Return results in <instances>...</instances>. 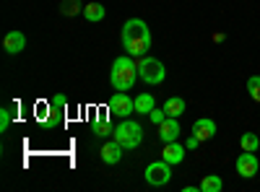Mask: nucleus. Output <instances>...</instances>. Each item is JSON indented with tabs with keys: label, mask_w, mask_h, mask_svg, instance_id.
Segmentation results:
<instances>
[{
	"label": "nucleus",
	"mask_w": 260,
	"mask_h": 192,
	"mask_svg": "<svg viewBox=\"0 0 260 192\" xmlns=\"http://www.w3.org/2000/svg\"><path fill=\"white\" fill-rule=\"evenodd\" d=\"M247 91L252 101H260V75H250L247 78Z\"/></svg>",
	"instance_id": "obj_20"
},
{
	"label": "nucleus",
	"mask_w": 260,
	"mask_h": 192,
	"mask_svg": "<svg viewBox=\"0 0 260 192\" xmlns=\"http://www.w3.org/2000/svg\"><path fill=\"white\" fill-rule=\"evenodd\" d=\"M104 13H107V11H104L102 3H89V6H83V18H86V21H94V24L104 18Z\"/></svg>",
	"instance_id": "obj_15"
},
{
	"label": "nucleus",
	"mask_w": 260,
	"mask_h": 192,
	"mask_svg": "<svg viewBox=\"0 0 260 192\" xmlns=\"http://www.w3.org/2000/svg\"><path fill=\"white\" fill-rule=\"evenodd\" d=\"M122 151H125V148H122L117 140H107V143L102 145V151H99V159H102L104 164H117V161L122 159Z\"/></svg>",
	"instance_id": "obj_10"
},
{
	"label": "nucleus",
	"mask_w": 260,
	"mask_h": 192,
	"mask_svg": "<svg viewBox=\"0 0 260 192\" xmlns=\"http://www.w3.org/2000/svg\"><path fill=\"white\" fill-rule=\"evenodd\" d=\"M240 145H242V151H257V145H260V138L255 133H245L240 138Z\"/></svg>",
	"instance_id": "obj_18"
},
{
	"label": "nucleus",
	"mask_w": 260,
	"mask_h": 192,
	"mask_svg": "<svg viewBox=\"0 0 260 192\" xmlns=\"http://www.w3.org/2000/svg\"><path fill=\"white\" fill-rule=\"evenodd\" d=\"M138 81V62L133 60V55H122L112 62L110 70V83L115 91H130Z\"/></svg>",
	"instance_id": "obj_2"
},
{
	"label": "nucleus",
	"mask_w": 260,
	"mask_h": 192,
	"mask_svg": "<svg viewBox=\"0 0 260 192\" xmlns=\"http://www.w3.org/2000/svg\"><path fill=\"white\" fill-rule=\"evenodd\" d=\"M201 145V138H195V135H190L187 140H185V148H187V151H192V148H198Z\"/></svg>",
	"instance_id": "obj_24"
},
{
	"label": "nucleus",
	"mask_w": 260,
	"mask_h": 192,
	"mask_svg": "<svg viewBox=\"0 0 260 192\" xmlns=\"http://www.w3.org/2000/svg\"><path fill=\"white\" fill-rule=\"evenodd\" d=\"M154 106H156V101H154V96H151V94H138V96H136V112L148 114Z\"/></svg>",
	"instance_id": "obj_16"
},
{
	"label": "nucleus",
	"mask_w": 260,
	"mask_h": 192,
	"mask_svg": "<svg viewBox=\"0 0 260 192\" xmlns=\"http://www.w3.org/2000/svg\"><path fill=\"white\" fill-rule=\"evenodd\" d=\"M172 179V164H167L164 159L161 161H154L146 166V182L151 187H161V184H169Z\"/></svg>",
	"instance_id": "obj_6"
},
{
	"label": "nucleus",
	"mask_w": 260,
	"mask_h": 192,
	"mask_svg": "<svg viewBox=\"0 0 260 192\" xmlns=\"http://www.w3.org/2000/svg\"><path fill=\"white\" fill-rule=\"evenodd\" d=\"M115 140L125 148V151H133V148H138L141 143H143V127L138 125V122H133V120H120V125L115 127Z\"/></svg>",
	"instance_id": "obj_3"
},
{
	"label": "nucleus",
	"mask_w": 260,
	"mask_h": 192,
	"mask_svg": "<svg viewBox=\"0 0 260 192\" xmlns=\"http://www.w3.org/2000/svg\"><path fill=\"white\" fill-rule=\"evenodd\" d=\"M234 166H237V174H240V177H245V179H252V177L257 174V169H260V161H257L255 151H242Z\"/></svg>",
	"instance_id": "obj_7"
},
{
	"label": "nucleus",
	"mask_w": 260,
	"mask_h": 192,
	"mask_svg": "<svg viewBox=\"0 0 260 192\" xmlns=\"http://www.w3.org/2000/svg\"><path fill=\"white\" fill-rule=\"evenodd\" d=\"M159 127V140L161 143H172V140H177L180 138V133H182V127H180V120L177 117H167L161 125H156Z\"/></svg>",
	"instance_id": "obj_8"
},
{
	"label": "nucleus",
	"mask_w": 260,
	"mask_h": 192,
	"mask_svg": "<svg viewBox=\"0 0 260 192\" xmlns=\"http://www.w3.org/2000/svg\"><path fill=\"white\" fill-rule=\"evenodd\" d=\"M198 187H201V192H221L224 189V179L219 174H206Z\"/></svg>",
	"instance_id": "obj_13"
},
{
	"label": "nucleus",
	"mask_w": 260,
	"mask_h": 192,
	"mask_svg": "<svg viewBox=\"0 0 260 192\" xmlns=\"http://www.w3.org/2000/svg\"><path fill=\"white\" fill-rule=\"evenodd\" d=\"M24 47H26V36L21 34V31H8V34H6V39H3V50H6L8 55L24 52Z\"/></svg>",
	"instance_id": "obj_11"
},
{
	"label": "nucleus",
	"mask_w": 260,
	"mask_h": 192,
	"mask_svg": "<svg viewBox=\"0 0 260 192\" xmlns=\"http://www.w3.org/2000/svg\"><path fill=\"white\" fill-rule=\"evenodd\" d=\"M192 135L201 138V140H211V138L216 135V122L208 120V117L195 120V122H192Z\"/></svg>",
	"instance_id": "obj_12"
},
{
	"label": "nucleus",
	"mask_w": 260,
	"mask_h": 192,
	"mask_svg": "<svg viewBox=\"0 0 260 192\" xmlns=\"http://www.w3.org/2000/svg\"><path fill=\"white\" fill-rule=\"evenodd\" d=\"M185 151L187 148L182 145V143H177V140H172V143H164V151H161V159L167 161V164H182V159H185Z\"/></svg>",
	"instance_id": "obj_9"
},
{
	"label": "nucleus",
	"mask_w": 260,
	"mask_h": 192,
	"mask_svg": "<svg viewBox=\"0 0 260 192\" xmlns=\"http://www.w3.org/2000/svg\"><path fill=\"white\" fill-rule=\"evenodd\" d=\"M148 120L154 122V125H161V122L167 120V112H164V109H156V106H154V109L148 112Z\"/></svg>",
	"instance_id": "obj_23"
},
{
	"label": "nucleus",
	"mask_w": 260,
	"mask_h": 192,
	"mask_svg": "<svg viewBox=\"0 0 260 192\" xmlns=\"http://www.w3.org/2000/svg\"><path fill=\"white\" fill-rule=\"evenodd\" d=\"M107 112L120 117V120H125V117H130V114L136 112V99H130L127 91H115L112 99H110V104H107Z\"/></svg>",
	"instance_id": "obj_5"
},
{
	"label": "nucleus",
	"mask_w": 260,
	"mask_h": 192,
	"mask_svg": "<svg viewBox=\"0 0 260 192\" xmlns=\"http://www.w3.org/2000/svg\"><path fill=\"white\" fill-rule=\"evenodd\" d=\"M120 42H122V50L133 57H143L151 50V31L146 26V21L141 18H130L127 24L120 31Z\"/></svg>",
	"instance_id": "obj_1"
},
{
	"label": "nucleus",
	"mask_w": 260,
	"mask_h": 192,
	"mask_svg": "<svg viewBox=\"0 0 260 192\" xmlns=\"http://www.w3.org/2000/svg\"><path fill=\"white\" fill-rule=\"evenodd\" d=\"M115 133V127L107 122V117H102V120H96L94 122V135H99V138H107V135H112Z\"/></svg>",
	"instance_id": "obj_17"
},
{
	"label": "nucleus",
	"mask_w": 260,
	"mask_h": 192,
	"mask_svg": "<svg viewBox=\"0 0 260 192\" xmlns=\"http://www.w3.org/2000/svg\"><path fill=\"white\" fill-rule=\"evenodd\" d=\"M83 13V6L78 3V0H65V3H62V13L65 16H73V13Z\"/></svg>",
	"instance_id": "obj_21"
},
{
	"label": "nucleus",
	"mask_w": 260,
	"mask_h": 192,
	"mask_svg": "<svg viewBox=\"0 0 260 192\" xmlns=\"http://www.w3.org/2000/svg\"><path fill=\"white\" fill-rule=\"evenodd\" d=\"M138 78L143 83H148V86H156V83H161L167 78V70L161 65V60L156 57H138Z\"/></svg>",
	"instance_id": "obj_4"
},
{
	"label": "nucleus",
	"mask_w": 260,
	"mask_h": 192,
	"mask_svg": "<svg viewBox=\"0 0 260 192\" xmlns=\"http://www.w3.org/2000/svg\"><path fill=\"white\" fill-rule=\"evenodd\" d=\"M164 112H167V117H180L185 112V99L182 96H169L164 101Z\"/></svg>",
	"instance_id": "obj_14"
},
{
	"label": "nucleus",
	"mask_w": 260,
	"mask_h": 192,
	"mask_svg": "<svg viewBox=\"0 0 260 192\" xmlns=\"http://www.w3.org/2000/svg\"><path fill=\"white\" fill-rule=\"evenodd\" d=\"M47 104H50V109H55V112H65V106H68V96H65V94L50 96Z\"/></svg>",
	"instance_id": "obj_19"
},
{
	"label": "nucleus",
	"mask_w": 260,
	"mask_h": 192,
	"mask_svg": "<svg viewBox=\"0 0 260 192\" xmlns=\"http://www.w3.org/2000/svg\"><path fill=\"white\" fill-rule=\"evenodd\" d=\"M11 117H13V109L11 106H3V109H0V130H8V125H11Z\"/></svg>",
	"instance_id": "obj_22"
}]
</instances>
